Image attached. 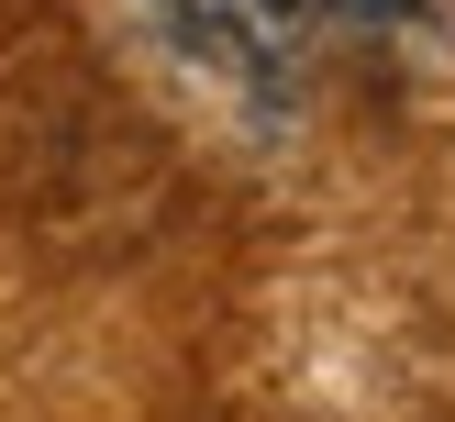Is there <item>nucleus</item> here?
Returning a JSON list of instances; mask_svg holds the SVG:
<instances>
[{"mask_svg": "<svg viewBox=\"0 0 455 422\" xmlns=\"http://www.w3.org/2000/svg\"><path fill=\"white\" fill-rule=\"evenodd\" d=\"M333 12H345V22H400L411 0H333Z\"/></svg>", "mask_w": 455, "mask_h": 422, "instance_id": "nucleus-2", "label": "nucleus"}, {"mask_svg": "<svg viewBox=\"0 0 455 422\" xmlns=\"http://www.w3.org/2000/svg\"><path fill=\"white\" fill-rule=\"evenodd\" d=\"M145 12L167 22L178 44L222 56V67H267L289 44V0H145Z\"/></svg>", "mask_w": 455, "mask_h": 422, "instance_id": "nucleus-1", "label": "nucleus"}]
</instances>
